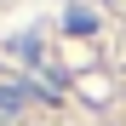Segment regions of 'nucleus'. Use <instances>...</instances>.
<instances>
[{
	"mask_svg": "<svg viewBox=\"0 0 126 126\" xmlns=\"http://www.w3.org/2000/svg\"><path fill=\"white\" fill-rule=\"evenodd\" d=\"M69 29H75V34H92V29H97V17H92V12H80V6H69Z\"/></svg>",
	"mask_w": 126,
	"mask_h": 126,
	"instance_id": "nucleus-1",
	"label": "nucleus"
}]
</instances>
